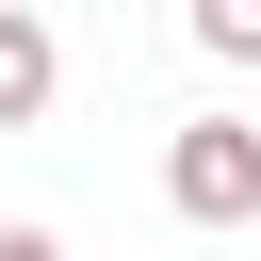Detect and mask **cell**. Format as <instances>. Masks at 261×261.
I'll list each match as a JSON object with an SVG mask.
<instances>
[{
  "mask_svg": "<svg viewBox=\"0 0 261 261\" xmlns=\"http://www.w3.org/2000/svg\"><path fill=\"white\" fill-rule=\"evenodd\" d=\"M163 212H179V228H245V212H261V130H245V114H196V130L163 147Z\"/></svg>",
  "mask_w": 261,
  "mask_h": 261,
  "instance_id": "6da1fadb",
  "label": "cell"
},
{
  "mask_svg": "<svg viewBox=\"0 0 261 261\" xmlns=\"http://www.w3.org/2000/svg\"><path fill=\"white\" fill-rule=\"evenodd\" d=\"M49 82H65L49 16H16V0H0V130H33V114H49Z\"/></svg>",
  "mask_w": 261,
  "mask_h": 261,
  "instance_id": "7a4b0ae2",
  "label": "cell"
},
{
  "mask_svg": "<svg viewBox=\"0 0 261 261\" xmlns=\"http://www.w3.org/2000/svg\"><path fill=\"white\" fill-rule=\"evenodd\" d=\"M196 49L212 65H261V0H196Z\"/></svg>",
  "mask_w": 261,
  "mask_h": 261,
  "instance_id": "3957f363",
  "label": "cell"
},
{
  "mask_svg": "<svg viewBox=\"0 0 261 261\" xmlns=\"http://www.w3.org/2000/svg\"><path fill=\"white\" fill-rule=\"evenodd\" d=\"M0 261H65V245H49V228H0Z\"/></svg>",
  "mask_w": 261,
  "mask_h": 261,
  "instance_id": "277c9868",
  "label": "cell"
}]
</instances>
